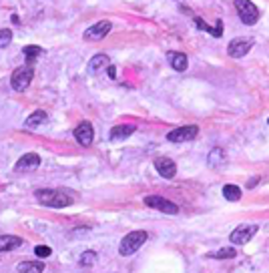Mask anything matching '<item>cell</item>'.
Here are the masks:
<instances>
[{"label":"cell","instance_id":"cell-1","mask_svg":"<svg viewBox=\"0 0 269 273\" xmlns=\"http://www.w3.org/2000/svg\"><path fill=\"white\" fill-rule=\"evenodd\" d=\"M36 201L44 207H54V209H62V207H68L72 205L74 197L70 195V191H64V189H38L34 193Z\"/></svg>","mask_w":269,"mask_h":273},{"label":"cell","instance_id":"cell-2","mask_svg":"<svg viewBox=\"0 0 269 273\" xmlns=\"http://www.w3.org/2000/svg\"><path fill=\"white\" fill-rule=\"evenodd\" d=\"M149 239V235H147V231H132V233H128V235H124L122 237V241H120V245H118V253L120 255H132L134 251H139L143 245H145V241Z\"/></svg>","mask_w":269,"mask_h":273},{"label":"cell","instance_id":"cell-3","mask_svg":"<svg viewBox=\"0 0 269 273\" xmlns=\"http://www.w3.org/2000/svg\"><path fill=\"white\" fill-rule=\"evenodd\" d=\"M233 2H235L237 14H239V18H241L243 24L253 26L259 20V8L251 2V0H233Z\"/></svg>","mask_w":269,"mask_h":273},{"label":"cell","instance_id":"cell-4","mask_svg":"<svg viewBox=\"0 0 269 273\" xmlns=\"http://www.w3.org/2000/svg\"><path fill=\"white\" fill-rule=\"evenodd\" d=\"M32 76H34V66H30V64L18 66V68L12 72V76H10V86H12L16 92H22V90L28 88Z\"/></svg>","mask_w":269,"mask_h":273},{"label":"cell","instance_id":"cell-5","mask_svg":"<svg viewBox=\"0 0 269 273\" xmlns=\"http://www.w3.org/2000/svg\"><path fill=\"white\" fill-rule=\"evenodd\" d=\"M199 134V126L197 124H187V126H179L167 132V141L171 143H183V141H193Z\"/></svg>","mask_w":269,"mask_h":273},{"label":"cell","instance_id":"cell-6","mask_svg":"<svg viewBox=\"0 0 269 273\" xmlns=\"http://www.w3.org/2000/svg\"><path fill=\"white\" fill-rule=\"evenodd\" d=\"M145 205L151 207V209H157L161 213H169V215H177L179 213V207L173 201H167L161 195H149V197H145Z\"/></svg>","mask_w":269,"mask_h":273},{"label":"cell","instance_id":"cell-7","mask_svg":"<svg viewBox=\"0 0 269 273\" xmlns=\"http://www.w3.org/2000/svg\"><path fill=\"white\" fill-rule=\"evenodd\" d=\"M110 28H112V24L108 20H100V22H96V24H92V26H88L84 30V40H88V42L102 40L110 32Z\"/></svg>","mask_w":269,"mask_h":273},{"label":"cell","instance_id":"cell-8","mask_svg":"<svg viewBox=\"0 0 269 273\" xmlns=\"http://www.w3.org/2000/svg\"><path fill=\"white\" fill-rule=\"evenodd\" d=\"M251 48H253V38H235V40L229 42L227 52H229L231 58H241V56H245Z\"/></svg>","mask_w":269,"mask_h":273},{"label":"cell","instance_id":"cell-9","mask_svg":"<svg viewBox=\"0 0 269 273\" xmlns=\"http://www.w3.org/2000/svg\"><path fill=\"white\" fill-rule=\"evenodd\" d=\"M38 165H40V157L36 153H26L16 161L14 171L16 173H32L38 169Z\"/></svg>","mask_w":269,"mask_h":273},{"label":"cell","instance_id":"cell-10","mask_svg":"<svg viewBox=\"0 0 269 273\" xmlns=\"http://www.w3.org/2000/svg\"><path fill=\"white\" fill-rule=\"evenodd\" d=\"M257 225H239L237 229H233L231 231V243H235V245H243V243H247V241H251V237L257 233Z\"/></svg>","mask_w":269,"mask_h":273},{"label":"cell","instance_id":"cell-11","mask_svg":"<svg viewBox=\"0 0 269 273\" xmlns=\"http://www.w3.org/2000/svg\"><path fill=\"white\" fill-rule=\"evenodd\" d=\"M74 139L82 145V147H88L92 145V139H94V128L88 120H82L76 128H74Z\"/></svg>","mask_w":269,"mask_h":273},{"label":"cell","instance_id":"cell-12","mask_svg":"<svg viewBox=\"0 0 269 273\" xmlns=\"http://www.w3.org/2000/svg\"><path fill=\"white\" fill-rule=\"evenodd\" d=\"M155 169H157L159 175L165 177V179H173V177L177 175V165H175V161H171V159H167V157L155 159Z\"/></svg>","mask_w":269,"mask_h":273},{"label":"cell","instance_id":"cell-13","mask_svg":"<svg viewBox=\"0 0 269 273\" xmlns=\"http://www.w3.org/2000/svg\"><path fill=\"white\" fill-rule=\"evenodd\" d=\"M137 130L134 124H116L110 128V141H122V139H128V136Z\"/></svg>","mask_w":269,"mask_h":273},{"label":"cell","instance_id":"cell-14","mask_svg":"<svg viewBox=\"0 0 269 273\" xmlns=\"http://www.w3.org/2000/svg\"><path fill=\"white\" fill-rule=\"evenodd\" d=\"M225 163H227V155H225V151H223L221 147H215V149L209 151V155H207V165H209L211 169H219V167H223Z\"/></svg>","mask_w":269,"mask_h":273},{"label":"cell","instance_id":"cell-15","mask_svg":"<svg viewBox=\"0 0 269 273\" xmlns=\"http://www.w3.org/2000/svg\"><path fill=\"white\" fill-rule=\"evenodd\" d=\"M167 58H169V64H171L177 72H183V70H187V66H189V58H187V54H183V52H167Z\"/></svg>","mask_w":269,"mask_h":273},{"label":"cell","instance_id":"cell-16","mask_svg":"<svg viewBox=\"0 0 269 273\" xmlns=\"http://www.w3.org/2000/svg\"><path fill=\"white\" fill-rule=\"evenodd\" d=\"M22 245V239L16 235H0V253H6V251H14Z\"/></svg>","mask_w":269,"mask_h":273},{"label":"cell","instance_id":"cell-17","mask_svg":"<svg viewBox=\"0 0 269 273\" xmlns=\"http://www.w3.org/2000/svg\"><path fill=\"white\" fill-rule=\"evenodd\" d=\"M193 22L197 24V28H201V30H205V32H209L211 36H221L223 34V22L221 20H217V26H209L201 16H193Z\"/></svg>","mask_w":269,"mask_h":273},{"label":"cell","instance_id":"cell-18","mask_svg":"<svg viewBox=\"0 0 269 273\" xmlns=\"http://www.w3.org/2000/svg\"><path fill=\"white\" fill-rule=\"evenodd\" d=\"M108 64H110V58H108L106 54H96V56H92L90 62H88V72H90V74H96V72H100L102 68H106Z\"/></svg>","mask_w":269,"mask_h":273},{"label":"cell","instance_id":"cell-19","mask_svg":"<svg viewBox=\"0 0 269 273\" xmlns=\"http://www.w3.org/2000/svg\"><path fill=\"white\" fill-rule=\"evenodd\" d=\"M46 118H48V114L44 112V110H36V112H32L26 120H24V128H28V130H32V128H38L40 124H44L46 122Z\"/></svg>","mask_w":269,"mask_h":273},{"label":"cell","instance_id":"cell-20","mask_svg":"<svg viewBox=\"0 0 269 273\" xmlns=\"http://www.w3.org/2000/svg\"><path fill=\"white\" fill-rule=\"evenodd\" d=\"M18 273H42L44 271V263L42 261H22L16 267Z\"/></svg>","mask_w":269,"mask_h":273},{"label":"cell","instance_id":"cell-21","mask_svg":"<svg viewBox=\"0 0 269 273\" xmlns=\"http://www.w3.org/2000/svg\"><path fill=\"white\" fill-rule=\"evenodd\" d=\"M241 189L237 187V185H225L223 187V197L227 199V201H239L241 199Z\"/></svg>","mask_w":269,"mask_h":273},{"label":"cell","instance_id":"cell-22","mask_svg":"<svg viewBox=\"0 0 269 273\" xmlns=\"http://www.w3.org/2000/svg\"><path fill=\"white\" fill-rule=\"evenodd\" d=\"M235 255H237V251L233 247H223V249H219L215 253H209L207 257H211V259H233Z\"/></svg>","mask_w":269,"mask_h":273},{"label":"cell","instance_id":"cell-23","mask_svg":"<svg viewBox=\"0 0 269 273\" xmlns=\"http://www.w3.org/2000/svg\"><path fill=\"white\" fill-rule=\"evenodd\" d=\"M22 52H24L26 64H30V66H32V64H34V58H36V56L42 52V48H40V46H24V50H22Z\"/></svg>","mask_w":269,"mask_h":273},{"label":"cell","instance_id":"cell-24","mask_svg":"<svg viewBox=\"0 0 269 273\" xmlns=\"http://www.w3.org/2000/svg\"><path fill=\"white\" fill-rule=\"evenodd\" d=\"M78 263H80V267H90V265H94V263H96V253H94V251H84V253L80 255Z\"/></svg>","mask_w":269,"mask_h":273},{"label":"cell","instance_id":"cell-25","mask_svg":"<svg viewBox=\"0 0 269 273\" xmlns=\"http://www.w3.org/2000/svg\"><path fill=\"white\" fill-rule=\"evenodd\" d=\"M10 40H12V32H10L8 28L0 30V48H6V46L10 44Z\"/></svg>","mask_w":269,"mask_h":273},{"label":"cell","instance_id":"cell-26","mask_svg":"<svg viewBox=\"0 0 269 273\" xmlns=\"http://www.w3.org/2000/svg\"><path fill=\"white\" fill-rule=\"evenodd\" d=\"M50 253H52V249L46 247V245H36V247H34V255H36V257H42V259H44V257H48Z\"/></svg>","mask_w":269,"mask_h":273},{"label":"cell","instance_id":"cell-27","mask_svg":"<svg viewBox=\"0 0 269 273\" xmlns=\"http://www.w3.org/2000/svg\"><path fill=\"white\" fill-rule=\"evenodd\" d=\"M106 70H108V76H110V78H114V76H116V70H114V66H112V64H108V66H106Z\"/></svg>","mask_w":269,"mask_h":273},{"label":"cell","instance_id":"cell-28","mask_svg":"<svg viewBox=\"0 0 269 273\" xmlns=\"http://www.w3.org/2000/svg\"><path fill=\"white\" fill-rule=\"evenodd\" d=\"M257 181H259V177H253V179L249 181V185H247V187H255V185H257Z\"/></svg>","mask_w":269,"mask_h":273},{"label":"cell","instance_id":"cell-29","mask_svg":"<svg viewBox=\"0 0 269 273\" xmlns=\"http://www.w3.org/2000/svg\"><path fill=\"white\" fill-rule=\"evenodd\" d=\"M267 122H269V118H267Z\"/></svg>","mask_w":269,"mask_h":273}]
</instances>
